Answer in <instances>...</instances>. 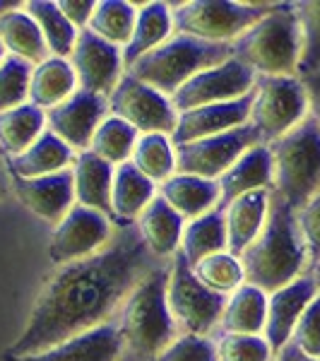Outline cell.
I'll use <instances>...</instances> for the list:
<instances>
[{"label": "cell", "mask_w": 320, "mask_h": 361, "mask_svg": "<svg viewBox=\"0 0 320 361\" xmlns=\"http://www.w3.org/2000/svg\"><path fill=\"white\" fill-rule=\"evenodd\" d=\"M168 260L156 258L137 224H118L111 241L90 258L61 265L44 282L29 320L5 361L34 357L75 335L111 323L147 275Z\"/></svg>", "instance_id": "cell-1"}, {"label": "cell", "mask_w": 320, "mask_h": 361, "mask_svg": "<svg viewBox=\"0 0 320 361\" xmlns=\"http://www.w3.org/2000/svg\"><path fill=\"white\" fill-rule=\"evenodd\" d=\"M243 279L260 292L272 294L308 272V253L296 212L272 190L270 209L258 238L243 250Z\"/></svg>", "instance_id": "cell-2"}, {"label": "cell", "mask_w": 320, "mask_h": 361, "mask_svg": "<svg viewBox=\"0 0 320 361\" xmlns=\"http://www.w3.org/2000/svg\"><path fill=\"white\" fill-rule=\"evenodd\" d=\"M168 270L171 260L144 277L121 306L116 316L121 335L118 361H154L181 337L166 304Z\"/></svg>", "instance_id": "cell-3"}, {"label": "cell", "mask_w": 320, "mask_h": 361, "mask_svg": "<svg viewBox=\"0 0 320 361\" xmlns=\"http://www.w3.org/2000/svg\"><path fill=\"white\" fill-rule=\"evenodd\" d=\"M234 58L255 75L292 78L299 75L301 27L294 3H277L270 15L231 42Z\"/></svg>", "instance_id": "cell-4"}, {"label": "cell", "mask_w": 320, "mask_h": 361, "mask_svg": "<svg viewBox=\"0 0 320 361\" xmlns=\"http://www.w3.org/2000/svg\"><path fill=\"white\" fill-rule=\"evenodd\" d=\"M229 58H234L231 44H212L185 34H173L161 46L133 63V68L125 73L171 99L193 75L222 66Z\"/></svg>", "instance_id": "cell-5"}, {"label": "cell", "mask_w": 320, "mask_h": 361, "mask_svg": "<svg viewBox=\"0 0 320 361\" xmlns=\"http://www.w3.org/2000/svg\"><path fill=\"white\" fill-rule=\"evenodd\" d=\"M267 147L275 164V193L299 212L320 190V128L308 114L304 123Z\"/></svg>", "instance_id": "cell-6"}, {"label": "cell", "mask_w": 320, "mask_h": 361, "mask_svg": "<svg viewBox=\"0 0 320 361\" xmlns=\"http://www.w3.org/2000/svg\"><path fill=\"white\" fill-rule=\"evenodd\" d=\"M277 3H234V0H193L171 13L173 32L200 42L231 44L246 29L270 15Z\"/></svg>", "instance_id": "cell-7"}, {"label": "cell", "mask_w": 320, "mask_h": 361, "mask_svg": "<svg viewBox=\"0 0 320 361\" xmlns=\"http://www.w3.org/2000/svg\"><path fill=\"white\" fill-rule=\"evenodd\" d=\"M171 270L166 282V304L176 320L181 335L207 337L222 320L229 296L207 289L195 277L193 267L185 260L181 248L171 255Z\"/></svg>", "instance_id": "cell-8"}, {"label": "cell", "mask_w": 320, "mask_h": 361, "mask_svg": "<svg viewBox=\"0 0 320 361\" xmlns=\"http://www.w3.org/2000/svg\"><path fill=\"white\" fill-rule=\"evenodd\" d=\"M308 118V94L299 75L270 78L258 75L251 123L260 133L263 145H272Z\"/></svg>", "instance_id": "cell-9"}, {"label": "cell", "mask_w": 320, "mask_h": 361, "mask_svg": "<svg viewBox=\"0 0 320 361\" xmlns=\"http://www.w3.org/2000/svg\"><path fill=\"white\" fill-rule=\"evenodd\" d=\"M263 145L260 133L248 121L246 126H238L234 130L219 133L212 137H202L188 145H178L176 149V173L200 176L207 180L219 178L226 169H231L248 149Z\"/></svg>", "instance_id": "cell-10"}, {"label": "cell", "mask_w": 320, "mask_h": 361, "mask_svg": "<svg viewBox=\"0 0 320 361\" xmlns=\"http://www.w3.org/2000/svg\"><path fill=\"white\" fill-rule=\"evenodd\" d=\"M109 111L130 123L135 130H142L144 135L149 133L173 135L178 123V114L173 111L171 99L128 73H123V78L118 80L109 97Z\"/></svg>", "instance_id": "cell-11"}, {"label": "cell", "mask_w": 320, "mask_h": 361, "mask_svg": "<svg viewBox=\"0 0 320 361\" xmlns=\"http://www.w3.org/2000/svg\"><path fill=\"white\" fill-rule=\"evenodd\" d=\"M258 75L236 58H229L217 68H207L193 75L176 94L171 97V106L176 114L193 111V109L209 106V104L234 102L253 92Z\"/></svg>", "instance_id": "cell-12"}, {"label": "cell", "mask_w": 320, "mask_h": 361, "mask_svg": "<svg viewBox=\"0 0 320 361\" xmlns=\"http://www.w3.org/2000/svg\"><path fill=\"white\" fill-rule=\"evenodd\" d=\"M113 236L111 219L92 207L75 205L63 217L51 236L49 255L56 265H68L75 260L99 253Z\"/></svg>", "instance_id": "cell-13"}, {"label": "cell", "mask_w": 320, "mask_h": 361, "mask_svg": "<svg viewBox=\"0 0 320 361\" xmlns=\"http://www.w3.org/2000/svg\"><path fill=\"white\" fill-rule=\"evenodd\" d=\"M70 66L75 70L80 90L111 97L118 80L123 78V49L104 42L92 29H80L70 54Z\"/></svg>", "instance_id": "cell-14"}, {"label": "cell", "mask_w": 320, "mask_h": 361, "mask_svg": "<svg viewBox=\"0 0 320 361\" xmlns=\"http://www.w3.org/2000/svg\"><path fill=\"white\" fill-rule=\"evenodd\" d=\"M106 114L109 97L78 90L63 104L49 109L46 123H49V130H54L73 152L75 149L85 152V149H90L97 128L109 118Z\"/></svg>", "instance_id": "cell-15"}, {"label": "cell", "mask_w": 320, "mask_h": 361, "mask_svg": "<svg viewBox=\"0 0 320 361\" xmlns=\"http://www.w3.org/2000/svg\"><path fill=\"white\" fill-rule=\"evenodd\" d=\"M255 99V87L246 97L234 99V102L209 104V106L193 109V111L178 114L176 130L171 135V145H188L202 137H212L219 133L234 130L238 126H246L251 121V109Z\"/></svg>", "instance_id": "cell-16"}, {"label": "cell", "mask_w": 320, "mask_h": 361, "mask_svg": "<svg viewBox=\"0 0 320 361\" xmlns=\"http://www.w3.org/2000/svg\"><path fill=\"white\" fill-rule=\"evenodd\" d=\"M316 296H318V287L308 272L304 277L294 279L287 287L267 294V318H265L263 337L275 354L284 345H289L296 323H299V318L304 316L308 304Z\"/></svg>", "instance_id": "cell-17"}, {"label": "cell", "mask_w": 320, "mask_h": 361, "mask_svg": "<svg viewBox=\"0 0 320 361\" xmlns=\"http://www.w3.org/2000/svg\"><path fill=\"white\" fill-rule=\"evenodd\" d=\"M15 190L20 200L44 222L61 224L63 217L73 209L75 180L73 169H63L58 173L42 178H20L15 176Z\"/></svg>", "instance_id": "cell-18"}, {"label": "cell", "mask_w": 320, "mask_h": 361, "mask_svg": "<svg viewBox=\"0 0 320 361\" xmlns=\"http://www.w3.org/2000/svg\"><path fill=\"white\" fill-rule=\"evenodd\" d=\"M219 207H229L236 197L253 190H275V164L267 145L248 149L231 169L219 176Z\"/></svg>", "instance_id": "cell-19"}, {"label": "cell", "mask_w": 320, "mask_h": 361, "mask_svg": "<svg viewBox=\"0 0 320 361\" xmlns=\"http://www.w3.org/2000/svg\"><path fill=\"white\" fill-rule=\"evenodd\" d=\"M121 359V335L116 318L99 328L75 335L61 345L39 352L34 357L15 359V361H118Z\"/></svg>", "instance_id": "cell-20"}, {"label": "cell", "mask_w": 320, "mask_h": 361, "mask_svg": "<svg viewBox=\"0 0 320 361\" xmlns=\"http://www.w3.org/2000/svg\"><path fill=\"white\" fill-rule=\"evenodd\" d=\"M272 190H253L236 197L226 207V250L236 258H241L243 250L258 238L270 209Z\"/></svg>", "instance_id": "cell-21"}, {"label": "cell", "mask_w": 320, "mask_h": 361, "mask_svg": "<svg viewBox=\"0 0 320 361\" xmlns=\"http://www.w3.org/2000/svg\"><path fill=\"white\" fill-rule=\"evenodd\" d=\"M73 180H75V200L82 207H92L97 212L113 217L111 207V185H113V166L85 149L73 161Z\"/></svg>", "instance_id": "cell-22"}, {"label": "cell", "mask_w": 320, "mask_h": 361, "mask_svg": "<svg viewBox=\"0 0 320 361\" xmlns=\"http://www.w3.org/2000/svg\"><path fill=\"white\" fill-rule=\"evenodd\" d=\"M140 236L156 258L166 260L181 248L183 238V217L176 212L161 195H154L149 205L137 217Z\"/></svg>", "instance_id": "cell-23"}, {"label": "cell", "mask_w": 320, "mask_h": 361, "mask_svg": "<svg viewBox=\"0 0 320 361\" xmlns=\"http://www.w3.org/2000/svg\"><path fill=\"white\" fill-rule=\"evenodd\" d=\"M161 197L183 219H197L219 205V183L188 173H173L161 183Z\"/></svg>", "instance_id": "cell-24"}, {"label": "cell", "mask_w": 320, "mask_h": 361, "mask_svg": "<svg viewBox=\"0 0 320 361\" xmlns=\"http://www.w3.org/2000/svg\"><path fill=\"white\" fill-rule=\"evenodd\" d=\"M75 161V152L56 135L54 130H46L37 137L32 147H27L22 154L10 159V169L20 178H42L68 169Z\"/></svg>", "instance_id": "cell-25"}, {"label": "cell", "mask_w": 320, "mask_h": 361, "mask_svg": "<svg viewBox=\"0 0 320 361\" xmlns=\"http://www.w3.org/2000/svg\"><path fill=\"white\" fill-rule=\"evenodd\" d=\"M171 32H173V20L166 3L140 5L133 37L123 49V68L130 70L133 63H137L144 54H149L156 46L164 44L171 37Z\"/></svg>", "instance_id": "cell-26"}, {"label": "cell", "mask_w": 320, "mask_h": 361, "mask_svg": "<svg viewBox=\"0 0 320 361\" xmlns=\"http://www.w3.org/2000/svg\"><path fill=\"white\" fill-rule=\"evenodd\" d=\"M78 78L66 58H46L44 63L34 66L32 85H29V104L39 109H54L75 94Z\"/></svg>", "instance_id": "cell-27"}, {"label": "cell", "mask_w": 320, "mask_h": 361, "mask_svg": "<svg viewBox=\"0 0 320 361\" xmlns=\"http://www.w3.org/2000/svg\"><path fill=\"white\" fill-rule=\"evenodd\" d=\"M152 197L154 183L144 173H140L133 161L116 166L111 185V207L113 219H118V224H133V219L140 217V212L149 205Z\"/></svg>", "instance_id": "cell-28"}, {"label": "cell", "mask_w": 320, "mask_h": 361, "mask_svg": "<svg viewBox=\"0 0 320 361\" xmlns=\"http://www.w3.org/2000/svg\"><path fill=\"white\" fill-rule=\"evenodd\" d=\"M267 318V294L258 287L241 284L226 301L222 313L224 335H263Z\"/></svg>", "instance_id": "cell-29"}, {"label": "cell", "mask_w": 320, "mask_h": 361, "mask_svg": "<svg viewBox=\"0 0 320 361\" xmlns=\"http://www.w3.org/2000/svg\"><path fill=\"white\" fill-rule=\"evenodd\" d=\"M226 250V209L214 207L207 214L188 222L181 238V253L190 267H195L207 255Z\"/></svg>", "instance_id": "cell-30"}, {"label": "cell", "mask_w": 320, "mask_h": 361, "mask_svg": "<svg viewBox=\"0 0 320 361\" xmlns=\"http://www.w3.org/2000/svg\"><path fill=\"white\" fill-rule=\"evenodd\" d=\"M0 42H3L5 51H10V56L22 58L32 66H39L46 58H51L42 29L37 27V22L25 8L0 20Z\"/></svg>", "instance_id": "cell-31"}, {"label": "cell", "mask_w": 320, "mask_h": 361, "mask_svg": "<svg viewBox=\"0 0 320 361\" xmlns=\"http://www.w3.org/2000/svg\"><path fill=\"white\" fill-rule=\"evenodd\" d=\"M46 130L44 109L34 104L0 111V149L10 157L22 154L27 147L37 142V137Z\"/></svg>", "instance_id": "cell-32"}, {"label": "cell", "mask_w": 320, "mask_h": 361, "mask_svg": "<svg viewBox=\"0 0 320 361\" xmlns=\"http://www.w3.org/2000/svg\"><path fill=\"white\" fill-rule=\"evenodd\" d=\"M25 10L32 15V20L37 22V27L42 29L44 42L49 46V51L56 58H68L73 54L75 42H78L80 29L70 25V20L61 13L58 3H49V0H32L25 3Z\"/></svg>", "instance_id": "cell-33"}, {"label": "cell", "mask_w": 320, "mask_h": 361, "mask_svg": "<svg viewBox=\"0 0 320 361\" xmlns=\"http://www.w3.org/2000/svg\"><path fill=\"white\" fill-rule=\"evenodd\" d=\"M135 5L123 3V0H101V3H97V10L87 29H92L104 42L125 49L133 37V29H135Z\"/></svg>", "instance_id": "cell-34"}, {"label": "cell", "mask_w": 320, "mask_h": 361, "mask_svg": "<svg viewBox=\"0 0 320 361\" xmlns=\"http://www.w3.org/2000/svg\"><path fill=\"white\" fill-rule=\"evenodd\" d=\"M137 145V130L130 123H125L118 116H109L101 126L97 128L94 137H92L90 149L99 159H104L106 164H125L130 161L133 152Z\"/></svg>", "instance_id": "cell-35"}, {"label": "cell", "mask_w": 320, "mask_h": 361, "mask_svg": "<svg viewBox=\"0 0 320 361\" xmlns=\"http://www.w3.org/2000/svg\"><path fill=\"white\" fill-rule=\"evenodd\" d=\"M133 164L137 166L140 173H144L152 183L171 178L176 173V149H173L171 140L159 133H149V135L137 137L135 152H133Z\"/></svg>", "instance_id": "cell-36"}, {"label": "cell", "mask_w": 320, "mask_h": 361, "mask_svg": "<svg viewBox=\"0 0 320 361\" xmlns=\"http://www.w3.org/2000/svg\"><path fill=\"white\" fill-rule=\"evenodd\" d=\"M193 272L207 289H212V292H217V294H224V296L234 294L241 284H246L241 260H238L236 255H231L229 250L207 255L205 260H200V263L193 267Z\"/></svg>", "instance_id": "cell-37"}, {"label": "cell", "mask_w": 320, "mask_h": 361, "mask_svg": "<svg viewBox=\"0 0 320 361\" xmlns=\"http://www.w3.org/2000/svg\"><path fill=\"white\" fill-rule=\"evenodd\" d=\"M301 27V61L299 78L320 73V0L294 3Z\"/></svg>", "instance_id": "cell-38"}, {"label": "cell", "mask_w": 320, "mask_h": 361, "mask_svg": "<svg viewBox=\"0 0 320 361\" xmlns=\"http://www.w3.org/2000/svg\"><path fill=\"white\" fill-rule=\"evenodd\" d=\"M34 66L17 56H5L0 63V111L22 106L29 97Z\"/></svg>", "instance_id": "cell-39"}, {"label": "cell", "mask_w": 320, "mask_h": 361, "mask_svg": "<svg viewBox=\"0 0 320 361\" xmlns=\"http://www.w3.org/2000/svg\"><path fill=\"white\" fill-rule=\"evenodd\" d=\"M219 361H275L263 335H224L217 345Z\"/></svg>", "instance_id": "cell-40"}, {"label": "cell", "mask_w": 320, "mask_h": 361, "mask_svg": "<svg viewBox=\"0 0 320 361\" xmlns=\"http://www.w3.org/2000/svg\"><path fill=\"white\" fill-rule=\"evenodd\" d=\"M154 361H219V357H217V345L209 337L181 335Z\"/></svg>", "instance_id": "cell-41"}, {"label": "cell", "mask_w": 320, "mask_h": 361, "mask_svg": "<svg viewBox=\"0 0 320 361\" xmlns=\"http://www.w3.org/2000/svg\"><path fill=\"white\" fill-rule=\"evenodd\" d=\"M289 342H294L308 357L320 359V294L308 304L304 316L299 318Z\"/></svg>", "instance_id": "cell-42"}, {"label": "cell", "mask_w": 320, "mask_h": 361, "mask_svg": "<svg viewBox=\"0 0 320 361\" xmlns=\"http://www.w3.org/2000/svg\"><path fill=\"white\" fill-rule=\"evenodd\" d=\"M296 222H299L301 236H304L308 270H311L320 260V190L296 212Z\"/></svg>", "instance_id": "cell-43"}, {"label": "cell", "mask_w": 320, "mask_h": 361, "mask_svg": "<svg viewBox=\"0 0 320 361\" xmlns=\"http://www.w3.org/2000/svg\"><path fill=\"white\" fill-rule=\"evenodd\" d=\"M58 8H61V13L68 17L75 29H87L97 10V3L94 0H61Z\"/></svg>", "instance_id": "cell-44"}, {"label": "cell", "mask_w": 320, "mask_h": 361, "mask_svg": "<svg viewBox=\"0 0 320 361\" xmlns=\"http://www.w3.org/2000/svg\"><path fill=\"white\" fill-rule=\"evenodd\" d=\"M301 82H304L308 94V114L313 116V121L320 128V73L306 75V78H301Z\"/></svg>", "instance_id": "cell-45"}, {"label": "cell", "mask_w": 320, "mask_h": 361, "mask_svg": "<svg viewBox=\"0 0 320 361\" xmlns=\"http://www.w3.org/2000/svg\"><path fill=\"white\" fill-rule=\"evenodd\" d=\"M275 361H320V359L308 357V354L301 352V349L296 347L294 342H289V345H284V347L275 354Z\"/></svg>", "instance_id": "cell-46"}, {"label": "cell", "mask_w": 320, "mask_h": 361, "mask_svg": "<svg viewBox=\"0 0 320 361\" xmlns=\"http://www.w3.org/2000/svg\"><path fill=\"white\" fill-rule=\"evenodd\" d=\"M10 188H13V180H10V173H8V164L3 161L0 157V200L10 195Z\"/></svg>", "instance_id": "cell-47"}, {"label": "cell", "mask_w": 320, "mask_h": 361, "mask_svg": "<svg viewBox=\"0 0 320 361\" xmlns=\"http://www.w3.org/2000/svg\"><path fill=\"white\" fill-rule=\"evenodd\" d=\"M22 8H25V5L17 3V0H0V20H3L5 15L15 13V10H22Z\"/></svg>", "instance_id": "cell-48"}, {"label": "cell", "mask_w": 320, "mask_h": 361, "mask_svg": "<svg viewBox=\"0 0 320 361\" xmlns=\"http://www.w3.org/2000/svg\"><path fill=\"white\" fill-rule=\"evenodd\" d=\"M308 275L313 277V282H316V287H318V294H320V260L311 267V270H308Z\"/></svg>", "instance_id": "cell-49"}, {"label": "cell", "mask_w": 320, "mask_h": 361, "mask_svg": "<svg viewBox=\"0 0 320 361\" xmlns=\"http://www.w3.org/2000/svg\"><path fill=\"white\" fill-rule=\"evenodd\" d=\"M3 58H5V46H3V42H0V63H3Z\"/></svg>", "instance_id": "cell-50"}]
</instances>
